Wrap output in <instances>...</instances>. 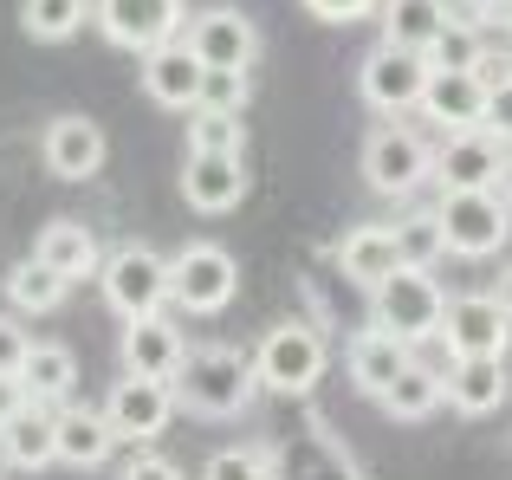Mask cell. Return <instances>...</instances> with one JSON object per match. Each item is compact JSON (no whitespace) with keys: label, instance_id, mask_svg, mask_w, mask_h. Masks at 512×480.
Masks as SVG:
<instances>
[{"label":"cell","instance_id":"obj_1","mask_svg":"<svg viewBox=\"0 0 512 480\" xmlns=\"http://www.w3.org/2000/svg\"><path fill=\"white\" fill-rule=\"evenodd\" d=\"M260 390H266L260 364H253L240 344H188L182 370H175V403H182L188 416H208V422L247 416Z\"/></svg>","mask_w":512,"mask_h":480},{"label":"cell","instance_id":"obj_2","mask_svg":"<svg viewBox=\"0 0 512 480\" xmlns=\"http://www.w3.org/2000/svg\"><path fill=\"white\" fill-rule=\"evenodd\" d=\"M441 318H448V292H441L435 266H396L383 286H370V325L396 331L409 344L441 338Z\"/></svg>","mask_w":512,"mask_h":480},{"label":"cell","instance_id":"obj_3","mask_svg":"<svg viewBox=\"0 0 512 480\" xmlns=\"http://www.w3.org/2000/svg\"><path fill=\"white\" fill-rule=\"evenodd\" d=\"M240 292V266L221 240H188L182 253H169V299L195 318H214L227 312Z\"/></svg>","mask_w":512,"mask_h":480},{"label":"cell","instance_id":"obj_4","mask_svg":"<svg viewBox=\"0 0 512 480\" xmlns=\"http://www.w3.org/2000/svg\"><path fill=\"white\" fill-rule=\"evenodd\" d=\"M428 78H435L428 52H409V46L376 39V46L363 52V65H357V98L370 104V111H383V117H402V111H422Z\"/></svg>","mask_w":512,"mask_h":480},{"label":"cell","instance_id":"obj_5","mask_svg":"<svg viewBox=\"0 0 512 480\" xmlns=\"http://www.w3.org/2000/svg\"><path fill=\"white\" fill-rule=\"evenodd\" d=\"M435 208L448 228V253H461V260H493L512 234V202L500 189H448Z\"/></svg>","mask_w":512,"mask_h":480},{"label":"cell","instance_id":"obj_6","mask_svg":"<svg viewBox=\"0 0 512 480\" xmlns=\"http://www.w3.org/2000/svg\"><path fill=\"white\" fill-rule=\"evenodd\" d=\"M104 305H111L117 318H143V312H163L169 299V260L150 247V240H124L117 253H104Z\"/></svg>","mask_w":512,"mask_h":480},{"label":"cell","instance_id":"obj_7","mask_svg":"<svg viewBox=\"0 0 512 480\" xmlns=\"http://www.w3.org/2000/svg\"><path fill=\"white\" fill-rule=\"evenodd\" d=\"M428 176H435V150H428L409 124H376L370 137H363V182H370L376 195L402 202V195H415Z\"/></svg>","mask_w":512,"mask_h":480},{"label":"cell","instance_id":"obj_8","mask_svg":"<svg viewBox=\"0 0 512 480\" xmlns=\"http://www.w3.org/2000/svg\"><path fill=\"white\" fill-rule=\"evenodd\" d=\"M253 364H260V383L273 396H312L325 364H331V351L312 325H273L260 338V351H253Z\"/></svg>","mask_w":512,"mask_h":480},{"label":"cell","instance_id":"obj_9","mask_svg":"<svg viewBox=\"0 0 512 480\" xmlns=\"http://www.w3.org/2000/svg\"><path fill=\"white\" fill-rule=\"evenodd\" d=\"M182 39L195 46V59L208 65V72H253V59H260V26H253L240 7H227V0L188 13Z\"/></svg>","mask_w":512,"mask_h":480},{"label":"cell","instance_id":"obj_10","mask_svg":"<svg viewBox=\"0 0 512 480\" xmlns=\"http://www.w3.org/2000/svg\"><path fill=\"white\" fill-rule=\"evenodd\" d=\"M175 383L163 377H137V370H124V377L111 383V396H104V416H111V429H117V442H137V448H150L156 435L175 422Z\"/></svg>","mask_w":512,"mask_h":480},{"label":"cell","instance_id":"obj_11","mask_svg":"<svg viewBox=\"0 0 512 480\" xmlns=\"http://www.w3.org/2000/svg\"><path fill=\"white\" fill-rule=\"evenodd\" d=\"M91 26L124 52H150V46H163V39H182L188 0H98Z\"/></svg>","mask_w":512,"mask_h":480},{"label":"cell","instance_id":"obj_12","mask_svg":"<svg viewBox=\"0 0 512 480\" xmlns=\"http://www.w3.org/2000/svg\"><path fill=\"white\" fill-rule=\"evenodd\" d=\"M506 163H512V143H500L487 124L448 130V143L435 156V182H441V195L448 189H506Z\"/></svg>","mask_w":512,"mask_h":480},{"label":"cell","instance_id":"obj_13","mask_svg":"<svg viewBox=\"0 0 512 480\" xmlns=\"http://www.w3.org/2000/svg\"><path fill=\"white\" fill-rule=\"evenodd\" d=\"M137 78H143V98L150 104H163V111H195L201 104V85H208V65L195 59V46L188 39H163V46H150V52H137Z\"/></svg>","mask_w":512,"mask_h":480},{"label":"cell","instance_id":"obj_14","mask_svg":"<svg viewBox=\"0 0 512 480\" xmlns=\"http://www.w3.org/2000/svg\"><path fill=\"white\" fill-rule=\"evenodd\" d=\"M441 344H448V357H506V344H512L506 305L493 299V292H461V299H448Z\"/></svg>","mask_w":512,"mask_h":480},{"label":"cell","instance_id":"obj_15","mask_svg":"<svg viewBox=\"0 0 512 480\" xmlns=\"http://www.w3.org/2000/svg\"><path fill=\"white\" fill-rule=\"evenodd\" d=\"M182 202L195 215H234L247 202V163H240V150H188Z\"/></svg>","mask_w":512,"mask_h":480},{"label":"cell","instance_id":"obj_16","mask_svg":"<svg viewBox=\"0 0 512 480\" xmlns=\"http://www.w3.org/2000/svg\"><path fill=\"white\" fill-rule=\"evenodd\" d=\"M104 130L91 124V117H52L46 137H39V156H46V169L59 182H91L104 169Z\"/></svg>","mask_w":512,"mask_h":480},{"label":"cell","instance_id":"obj_17","mask_svg":"<svg viewBox=\"0 0 512 480\" xmlns=\"http://www.w3.org/2000/svg\"><path fill=\"white\" fill-rule=\"evenodd\" d=\"M182 357H188V344H182V325H175L169 312L124 318V370H137V377H163V383H175Z\"/></svg>","mask_w":512,"mask_h":480},{"label":"cell","instance_id":"obj_18","mask_svg":"<svg viewBox=\"0 0 512 480\" xmlns=\"http://www.w3.org/2000/svg\"><path fill=\"white\" fill-rule=\"evenodd\" d=\"M409 357H415V344L396 338V331H383V325H363L357 338L344 344V370H350V383H357L363 396H383L389 383L409 370Z\"/></svg>","mask_w":512,"mask_h":480},{"label":"cell","instance_id":"obj_19","mask_svg":"<svg viewBox=\"0 0 512 480\" xmlns=\"http://www.w3.org/2000/svg\"><path fill=\"white\" fill-rule=\"evenodd\" d=\"M0 461L20 474H39L59 461V409L52 403H26L20 416L0 422Z\"/></svg>","mask_w":512,"mask_h":480},{"label":"cell","instance_id":"obj_20","mask_svg":"<svg viewBox=\"0 0 512 480\" xmlns=\"http://www.w3.org/2000/svg\"><path fill=\"white\" fill-rule=\"evenodd\" d=\"M422 117L441 130H480L487 124V72H435L422 91Z\"/></svg>","mask_w":512,"mask_h":480},{"label":"cell","instance_id":"obj_21","mask_svg":"<svg viewBox=\"0 0 512 480\" xmlns=\"http://www.w3.org/2000/svg\"><path fill=\"white\" fill-rule=\"evenodd\" d=\"M512 396V377H506V357H454L448 364V409L454 416H493Z\"/></svg>","mask_w":512,"mask_h":480},{"label":"cell","instance_id":"obj_22","mask_svg":"<svg viewBox=\"0 0 512 480\" xmlns=\"http://www.w3.org/2000/svg\"><path fill=\"white\" fill-rule=\"evenodd\" d=\"M396 266H402V247H396V228H389V221H363V228H350L338 240V273L363 292L383 286Z\"/></svg>","mask_w":512,"mask_h":480},{"label":"cell","instance_id":"obj_23","mask_svg":"<svg viewBox=\"0 0 512 480\" xmlns=\"http://www.w3.org/2000/svg\"><path fill=\"white\" fill-rule=\"evenodd\" d=\"M39 260L52 266V273H65L78 286V279H98L104 273V253H98V234L85 228V221H72V215H59V221H46L39 228Z\"/></svg>","mask_w":512,"mask_h":480},{"label":"cell","instance_id":"obj_24","mask_svg":"<svg viewBox=\"0 0 512 480\" xmlns=\"http://www.w3.org/2000/svg\"><path fill=\"white\" fill-rule=\"evenodd\" d=\"M117 448V429L104 409H59V461L65 468H104Z\"/></svg>","mask_w":512,"mask_h":480},{"label":"cell","instance_id":"obj_25","mask_svg":"<svg viewBox=\"0 0 512 480\" xmlns=\"http://www.w3.org/2000/svg\"><path fill=\"white\" fill-rule=\"evenodd\" d=\"M376 403H383L396 422H428L441 403H448V370H435V364H422V357H409V370H402V377L389 383Z\"/></svg>","mask_w":512,"mask_h":480},{"label":"cell","instance_id":"obj_26","mask_svg":"<svg viewBox=\"0 0 512 480\" xmlns=\"http://www.w3.org/2000/svg\"><path fill=\"white\" fill-rule=\"evenodd\" d=\"M376 20H383V39H389V46L428 52L454 13H448V0H383V13H376Z\"/></svg>","mask_w":512,"mask_h":480},{"label":"cell","instance_id":"obj_27","mask_svg":"<svg viewBox=\"0 0 512 480\" xmlns=\"http://www.w3.org/2000/svg\"><path fill=\"white\" fill-rule=\"evenodd\" d=\"M65 292H72V279L52 273L39 253H33V260H20V266L7 273V305H13L20 318H46V312H59Z\"/></svg>","mask_w":512,"mask_h":480},{"label":"cell","instance_id":"obj_28","mask_svg":"<svg viewBox=\"0 0 512 480\" xmlns=\"http://www.w3.org/2000/svg\"><path fill=\"white\" fill-rule=\"evenodd\" d=\"M91 13H98V0H20V26L39 46H65Z\"/></svg>","mask_w":512,"mask_h":480},{"label":"cell","instance_id":"obj_29","mask_svg":"<svg viewBox=\"0 0 512 480\" xmlns=\"http://www.w3.org/2000/svg\"><path fill=\"white\" fill-rule=\"evenodd\" d=\"M20 383H26L33 403H59V396H72V383H78L72 351H65V344H33L26 364H20Z\"/></svg>","mask_w":512,"mask_h":480},{"label":"cell","instance_id":"obj_30","mask_svg":"<svg viewBox=\"0 0 512 480\" xmlns=\"http://www.w3.org/2000/svg\"><path fill=\"white\" fill-rule=\"evenodd\" d=\"M396 228V247H402V266H435L448 253V228H441V208H409Z\"/></svg>","mask_w":512,"mask_h":480},{"label":"cell","instance_id":"obj_31","mask_svg":"<svg viewBox=\"0 0 512 480\" xmlns=\"http://www.w3.org/2000/svg\"><path fill=\"white\" fill-rule=\"evenodd\" d=\"M428 65H435V72H480V65H487V39H480V26L448 20L441 39L428 46Z\"/></svg>","mask_w":512,"mask_h":480},{"label":"cell","instance_id":"obj_32","mask_svg":"<svg viewBox=\"0 0 512 480\" xmlns=\"http://www.w3.org/2000/svg\"><path fill=\"white\" fill-rule=\"evenodd\" d=\"M188 150H247V124H240V111L195 104V111H188Z\"/></svg>","mask_w":512,"mask_h":480},{"label":"cell","instance_id":"obj_33","mask_svg":"<svg viewBox=\"0 0 512 480\" xmlns=\"http://www.w3.org/2000/svg\"><path fill=\"white\" fill-rule=\"evenodd\" d=\"M201 480H273V455L266 448H214Z\"/></svg>","mask_w":512,"mask_h":480},{"label":"cell","instance_id":"obj_34","mask_svg":"<svg viewBox=\"0 0 512 480\" xmlns=\"http://www.w3.org/2000/svg\"><path fill=\"white\" fill-rule=\"evenodd\" d=\"M487 130L512 143V72H487Z\"/></svg>","mask_w":512,"mask_h":480},{"label":"cell","instance_id":"obj_35","mask_svg":"<svg viewBox=\"0 0 512 480\" xmlns=\"http://www.w3.org/2000/svg\"><path fill=\"white\" fill-rule=\"evenodd\" d=\"M201 104H214V111H247V72H208Z\"/></svg>","mask_w":512,"mask_h":480},{"label":"cell","instance_id":"obj_36","mask_svg":"<svg viewBox=\"0 0 512 480\" xmlns=\"http://www.w3.org/2000/svg\"><path fill=\"white\" fill-rule=\"evenodd\" d=\"M383 0H305V13H318L325 26H350V20H370Z\"/></svg>","mask_w":512,"mask_h":480},{"label":"cell","instance_id":"obj_37","mask_svg":"<svg viewBox=\"0 0 512 480\" xmlns=\"http://www.w3.org/2000/svg\"><path fill=\"white\" fill-rule=\"evenodd\" d=\"M26 351H33V338H26L20 312H0V370H20Z\"/></svg>","mask_w":512,"mask_h":480},{"label":"cell","instance_id":"obj_38","mask_svg":"<svg viewBox=\"0 0 512 480\" xmlns=\"http://www.w3.org/2000/svg\"><path fill=\"white\" fill-rule=\"evenodd\" d=\"M117 480H182V468H175V461H163V455H137Z\"/></svg>","mask_w":512,"mask_h":480},{"label":"cell","instance_id":"obj_39","mask_svg":"<svg viewBox=\"0 0 512 480\" xmlns=\"http://www.w3.org/2000/svg\"><path fill=\"white\" fill-rule=\"evenodd\" d=\"M33 403V396H26V383H20V370H0V422L7 416H20V409Z\"/></svg>","mask_w":512,"mask_h":480},{"label":"cell","instance_id":"obj_40","mask_svg":"<svg viewBox=\"0 0 512 480\" xmlns=\"http://www.w3.org/2000/svg\"><path fill=\"white\" fill-rule=\"evenodd\" d=\"M493 299H500V305H506V318H512V266H506L500 279H493Z\"/></svg>","mask_w":512,"mask_h":480},{"label":"cell","instance_id":"obj_41","mask_svg":"<svg viewBox=\"0 0 512 480\" xmlns=\"http://www.w3.org/2000/svg\"><path fill=\"white\" fill-rule=\"evenodd\" d=\"M493 20H500L506 33H512V0H500V7H493Z\"/></svg>","mask_w":512,"mask_h":480},{"label":"cell","instance_id":"obj_42","mask_svg":"<svg viewBox=\"0 0 512 480\" xmlns=\"http://www.w3.org/2000/svg\"><path fill=\"white\" fill-rule=\"evenodd\" d=\"M467 7H480V13H493V7H500V0H467Z\"/></svg>","mask_w":512,"mask_h":480},{"label":"cell","instance_id":"obj_43","mask_svg":"<svg viewBox=\"0 0 512 480\" xmlns=\"http://www.w3.org/2000/svg\"><path fill=\"white\" fill-rule=\"evenodd\" d=\"M506 202H512V163H506Z\"/></svg>","mask_w":512,"mask_h":480},{"label":"cell","instance_id":"obj_44","mask_svg":"<svg viewBox=\"0 0 512 480\" xmlns=\"http://www.w3.org/2000/svg\"><path fill=\"white\" fill-rule=\"evenodd\" d=\"M0 480H7V461H0Z\"/></svg>","mask_w":512,"mask_h":480}]
</instances>
